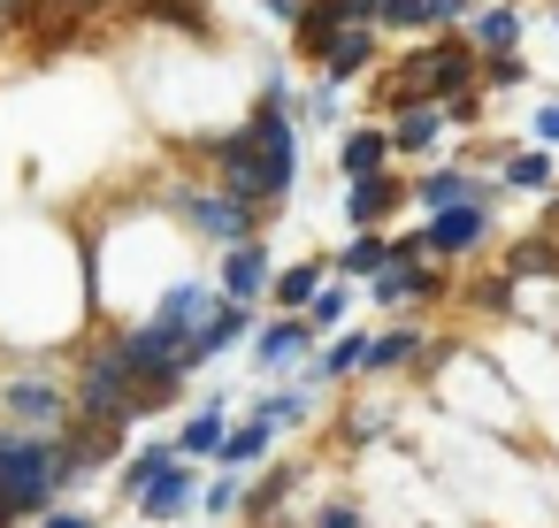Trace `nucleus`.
Wrapping results in <instances>:
<instances>
[{
  "label": "nucleus",
  "instance_id": "nucleus-1",
  "mask_svg": "<svg viewBox=\"0 0 559 528\" xmlns=\"http://www.w3.org/2000/svg\"><path fill=\"white\" fill-rule=\"evenodd\" d=\"M207 161H215L223 192L246 200V207H269V200H284L299 184V123L284 116V85L276 77L261 85V100H253V116L238 131L207 139Z\"/></svg>",
  "mask_w": 559,
  "mask_h": 528
},
{
  "label": "nucleus",
  "instance_id": "nucleus-2",
  "mask_svg": "<svg viewBox=\"0 0 559 528\" xmlns=\"http://www.w3.org/2000/svg\"><path fill=\"white\" fill-rule=\"evenodd\" d=\"M85 475L78 436H39V429H0V528L47 520V505Z\"/></svg>",
  "mask_w": 559,
  "mask_h": 528
},
{
  "label": "nucleus",
  "instance_id": "nucleus-3",
  "mask_svg": "<svg viewBox=\"0 0 559 528\" xmlns=\"http://www.w3.org/2000/svg\"><path fill=\"white\" fill-rule=\"evenodd\" d=\"M483 85V62H475V47H460V39H429V47H414L399 70H391V108L406 116V108H452L460 93H475Z\"/></svg>",
  "mask_w": 559,
  "mask_h": 528
},
{
  "label": "nucleus",
  "instance_id": "nucleus-4",
  "mask_svg": "<svg viewBox=\"0 0 559 528\" xmlns=\"http://www.w3.org/2000/svg\"><path fill=\"white\" fill-rule=\"evenodd\" d=\"M154 406H162V398L139 383V368L123 360L116 337L85 352V368H78V421H93V429H123V421H139V413H154Z\"/></svg>",
  "mask_w": 559,
  "mask_h": 528
},
{
  "label": "nucleus",
  "instance_id": "nucleus-5",
  "mask_svg": "<svg viewBox=\"0 0 559 528\" xmlns=\"http://www.w3.org/2000/svg\"><path fill=\"white\" fill-rule=\"evenodd\" d=\"M177 215H185V230H200L207 245H246L253 238V223H261V207H246V200H230L223 184L215 192H177Z\"/></svg>",
  "mask_w": 559,
  "mask_h": 528
},
{
  "label": "nucleus",
  "instance_id": "nucleus-6",
  "mask_svg": "<svg viewBox=\"0 0 559 528\" xmlns=\"http://www.w3.org/2000/svg\"><path fill=\"white\" fill-rule=\"evenodd\" d=\"M9 413H16L24 429H39V436H70V429H78V391H62V383H47V375H16V383H9Z\"/></svg>",
  "mask_w": 559,
  "mask_h": 528
},
{
  "label": "nucleus",
  "instance_id": "nucleus-7",
  "mask_svg": "<svg viewBox=\"0 0 559 528\" xmlns=\"http://www.w3.org/2000/svg\"><path fill=\"white\" fill-rule=\"evenodd\" d=\"M276 284V268H269V253H261V238H246V245H230L223 253V268H215V291L230 299V307H253L261 291Z\"/></svg>",
  "mask_w": 559,
  "mask_h": 528
},
{
  "label": "nucleus",
  "instance_id": "nucleus-8",
  "mask_svg": "<svg viewBox=\"0 0 559 528\" xmlns=\"http://www.w3.org/2000/svg\"><path fill=\"white\" fill-rule=\"evenodd\" d=\"M429 253H475L483 238H490V200H467V207H444V215H429Z\"/></svg>",
  "mask_w": 559,
  "mask_h": 528
},
{
  "label": "nucleus",
  "instance_id": "nucleus-9",
  "mask_svg": "<svg viewBox=\"0 0 559 528\" xmlns=\"http://www.w3.org/2000/svg\"><path fill=\"white\" fill-rule=\"evenodd\" d=\"M253 329V307H230V299H215V314L200 322V337H192V352H185V375H200L215 352H230L238 337Z\"/></svg>",
  "mask_w": 559,
  "mask_h": 528
},
{
  "label": "nucleus",
  "instance_id": "nucleus-10",
  "mask_svg": "<svg viewBox=\"0 0 559 528\" xmlns=\"http://www.w3.org/2000/svg\"><path fill=\"white\" fill-rule=\"evenodd\" d=\"M314 337H322V329H314L307 314H276V322L253 337V360H261V368H299V360L314 352Z\"/></svg>",
  "mask_w": 559,
  "mask_h": 528
},
{
  "label": "nucleus",
  "instance_id": "nucleus-11",
  "mask_svg": "<svg viewBox=\"0 0 559 528\" xmlns=\"http://www.w3.org/2000/svg\"><path fill=\"white\" fill-rule=\"evenodd\" d=\"M200 490H207V482L192 475V459H177V467L139 497V513H146V520H192V513H200Z\"/></svg>",
  "mask_w": 559,
  "mask_h": 528
},
{
  "label": "nucleus",
  "instance_id": "nucleus-12",
  "mask_svg": "<svg viewBox=\"0 0 559 528\" xmlns=\"http://www.w3.org/2000/svg\"><path fill=\"white\" fill-rule=\"evenodd\" d=\"M269 444H276V421H269V413L230 421V436H223V452H215V475H246V467H261Z\"/></svg>",
  "mask_w": 559,
  "mask_h": 528
},
{
  "label": "nucleus",
  "instance_id": "nucleus-13",
  "mask_svg": "<svg viewBox=\"0 0 559 528\" xmlns=\"http://www.w3.org/2000/svg\"><path fill=\"white\" fill-rule=\"evenodd\" d=\"M399 146H391V131H345L337 139V169H345V184H360V177H383V161H391Z\"/></svg>",
  "mask_w": 559,
  "mask_h": 528
},
{
  "label": "nucleus",
  "instance_id": "nucleus-14",
  "mask_svg": "<svg viewBox=\"0 0 559 528\" xmlns=\"http://www.w3.org/2000/svg\"><path fill=\"white\" fill-rule=\"evenodd\" d=\"M223 436H230V398L215 391V398L177 429V452H185V459H215V452H223Z\"/></svg>",
  "mask_w": 559,
  "mask_h": 528
},
{
  "label": "nucleus",
  "instance_id": "nucleus-15",
  "mask_svg": "<svg viewBox=\"0 0 559 528\" xmlns=\"http://www.w3.org/2000/svg\"><path fill=\"white\" fill-rule=\"evenodd\" d=\"M177 459H185V452H177V436H169V444H139V452H131V459L116 467V490H123V497L139 505V497H146V490H154V482H162V475H169Z\"/></svg>",
  "mask_w": 559,
  "mask_h": 528
},
{
  "label": "nucleus",
  "instance_id": "nucleus-16",
  "mask_svg": "<svg viewBox=\"0 0 559 528\" xmlns=\"http://www.w3.org/2000/svg\"><path fill=\"white\" fill-rule=\"evenodd\" d=\"M391 207H399V177H391V169H383V177H360V184H345V223H353V230H376Z\"/></svg>",
  "mask_w": 559,
  "mask_h": 528
},
{
  "label": "nucleus",
  "instance_id": "nucleus-17",
  "mask_svg": "<svg viewBox=\"0 0 559 528\" xmlns=\"http://www.w3.org/2000/svg\"><path fill=\"white\" fill-rule=\"evenodd\" d=\"M322 268L330 261H292V268H276V284H269V299H276V314H307L330 284H322Z\"/></svg>",
  "mask_w": 559,
  "mask_h": 528
},
{
  "label": "nucleus",
  "instance_id": "nucleus-18",
  "mask_svg": "<svg viewBox=\"0 0 559 528\" xmlns=\"http://www.w3.org/2000/svg\"><path fill=\"white\" fill-rule=\"evenodd\" d=\"M391 261H399V238H383V230H353V245H345L330 268H337V276H368V284H376Z\"/></svg>",
  "mask_w": 559,
  "mask_h": 528
},
{
  "label": "nucleus",
  "instance_id": "nucleus-19",
  "mask_svg": "<svg viewBox=\"0 0 559 528\" xmlns=\"http://www.w3.org/2000/svg\"><path fill=\"white\" fill-rule=\"evenodd\" d=\"M452 16H467V0H383V9H376V24H391V32L452 24Z\"/></svg>",
  "mask_w": 559,
  "mask_h": 528
},
{
  "label": "nucleus",
  "instance_id": "nucleus-20",
  "mask_svg": "<svg viewBox=\"0 0 559 528\" xmlns=\"http://www.w3.org/2000/svg\"><path fill=\"white\" fill-rule=\"evenodd\" d=\"M368 62H376V32H345V39L322 55V85L337 93V85H345V77H360Z\"/></svg>",
  "mask_w": 559,
  "mask_h": 528
},
{
  "label": "nucleus",
  "instance_id": "nucleus-21",
  "mask_svg": "<svg viewBox=\"0 0 559 528\" xmlns=\"http://www.w3.org/2000/svg\"><path fill=\"white\" fill-rule=\"evenodd\" d=\"M368 345H376V337H360V329H345V337H337V345H330V352H322V360L307 368V383H337V375H368Z\"/></svg>",
  "mask_w": 559,
  "mask_h": 528
},
{
  "label": "nucleus",
  "instance_id": "nucleus-22",
  "mask_svg": "<svg viewBox=\"0 0 559 528\" xmlns=\"http://www.w3.org/2000/svg\"><path fill=\"white\" fill-rule=\"evenodd\" d=\"M421 207H467V200H490V184H475V177H460V169H437V177H421V192H414Z\"/></svg>",
  "mask_w": 559,
  "mask_h": 528
},
{
  "label": "nucleus",
  "instance_id": "nucleus-23",
  "mask_svg": "<svg viewBox=\"0 0 559 528\" xmlns=\"http://www.w3.org/2000/svg\"><path fill=\"white\" fill-rule=\"evenodd\" d=\"M437 131H444V108H406V116L391 123V146H399V154H429Z\"/></svg>",
  "mask_w": 559,
  "mask_h": 528
},
{
  "label": "nucleus",
  "instance_id": "nucleus-24",
  "mask_svg": "<svg viewBox=\"0 0 559 528\" xmlns=\"http://www.w3.org/2000/svg\"><path fill=\"white\" fill-rule=\"evenodd\" d=\"M406 360H421V329H383V337L368 345V375H391V368H406Z\"/></svg>",
  "mask_w": 559,
  "mask_h": 528
},
{
  "label": "nucleus",
  "instance_id": "nucleus-25",
  "mask_svg": "<svg viewBox=\"0 0 559 528\" xmlns=\"http://www.w3.org/2000/svg\"><path fill=\"white\" fill-rule=\"evenodd\" d=\"M559 268V238H521L513 253H506V284H521V276H551Z\"/></svg>",
  "mask_w": 559,
  "mask_h": 528
},
{
  "label": "nucleus",
  "instance_id": "nucleus-26",
  "mask_svg": "<svg viewBox=\"0 0 559 528\" xmlns=\"http://www.w3.org/2000/svg\"><path fill=\"white\" fill-rule=\"evenodd\" d=\"M513 39H521V16L513 9H483L475 16V47L483 55H513Z\"/></svg>",
  "mask_w": 559,
  "mask_h": 528
},
{
  "label": "nucleus",
  "instance_id": "nucleus-27",
  "mask_svg": "<svg viewBox=\"0 0 559 528\" xmlns=\"http://www.w3.org/2000/svg\"><path fill=\"white\" fill-rule=\"evenodd\" d=\"M246 475H207V490H200V513H246Z\"/></svg>",
  "mask_w": 559,
  "mask_h": 528
},
{
  "label": "nucleus",
  "instance_id": "nucleus-28",
  "mask_svg": "<svg viewBox=\"0 0 559 528\" xmlns=\"http://www.w3.org/2000/svg\"><path fill=\"white\" fill-rule=\"evenodd\" d=\"M506 184H513V192H544V184H551V154H544V146H536V154H513V161H506Z\"/></svg>",
  "mask_w": 559,
  "mask_h": 528
},
{
  "label": "nucleus",
  "instance_id": "nucleus-29",
  "mask_svg": "<svg viewBox=\"0 0 559 528\" xmlns=\"http://www.w3.org/2000/svg\"><path fill=\"white\" fill-rule=\"evenodd\" d=\"M284 497H292V467H269V475L253 482V497H246V513H253V520H269V513H276Z\"/></svg>",
  "mask_w": 559,
  "mask_h": 528
},
{
  "label": "nucleus",
  "instance_id": "nucleus-30",
  "mask_svg": "<svg viewBox=\"0 0 559 528\" xmlns=\"http://www.w3.org/2000/svg\"><path fill=\"white\" fill-rule=\"evenodd\" d=\"M253 413H269L276 429H284V421H307V391H269V398H261Z\"/></svg>",
  "mask_w": 559,
  "mask_h": 528
},
{
  "label": "nucleus",
  "instance_id": "nucleus-31",
  "mask_svg": "<svg viewBox=\"0 0 559 528\" xmlns=\"http://www.w3.org/2000/svg\"><path fill=\"white\" fill-rule=\"evenodd\" d=\"M307 322H314V329H337V322H345V291L330 284V291H322V299L307 307Z\"/></svg>",
  "mask_w": 559,
  "mask_h": 528
},
{
  "label": "nucleus",
  "instance_id": "nucleus-32",
  "mask_svg": "<svg viewBox=\"0 0 559 528\" xmlns=\"http://www.w3.org/2000/svg\"><path fill=\"white\" fill-rule=\"evenodd\" d=\"M483 85H521V62H513V55H490V62H483Z\"/></svg>",
  "mask_w": 559,
  "mask_h": 528
},
{
  "label": "nucleus",
  "instance_id": "nucleus-33",
  "mask_svg": "<svg viewBox=\"0 0 559 528\" xmlns=\"http://www.w3.org/2000/svg\"><path fill=\"white\" fill-rule=\"evenodd\" d=\"M314 528H360V505H345V497H337V505H322V513H314Z\"/></svg>",
  "mask_w": 559,
  "mask_h": 528
},
{
  "label": "nucleus",
  "instance_id": "nucleus-34",
  "mask_svg": "<svg viewBox=\"0 0 559 528\" xmlns=\"http://www.w3.org/2000/svg\"><path fill=\"white\" fill-rule=\"evenodd\" d=\"M146 9H154V16H177V24L200 32V0H146Z\"/></svg>",
  "mask_w": 559,
  "mask_h": 528
},
{
  "label": "nucleus",
  "instance_id": "nucleus-35",
  "mask_svg": "<svg viewBox=\"0 0 559 528\" xmlns=\"http://www.w3.org/2000/svg\"><path fill=\"white\" fill-rule=\"evenodd\" d=\"M9 24H32V0H0V32Z\"/></svg>",
  "mask_w": 559,
  "mask_h": 528
},
{
  "label": "nucleus",
  "instance_id": "nucleus-36",
  "mask_svg": "<svg viewBox=\"0 0 559 528\" xmlns=\"http://www.w3.org/2000/svg\"><path fill=\"white\" fill-rule=\"evenodd\" d=\"M39 528H93V513H70V505H62V513H47Z\"/></svg>",
  "mask_w": 559,
  "mask_h": 528
},
{
  "label": "nucleus",
  "instance_id": "nucleus-37",
  "mask_svg": "<svg viewBox=\"0 0 559 528\" xmlns=\"http://www.w3.org/2000/svg\"><path fill=\"white\" fill-rule=\"evenodd\" d=\"M536 139H544V146H551V139H559V100H551V108H544V116H536Z\"/></svg>",
  "mask_w": 559,
  "mask_h": 528
},
{
  "label": "nucleus",
  "instance_id": "nucleus-38",
  "mask_svg": "<svg viewBox=\"0 0 559 528\" xmlns=\"http://www.w3.org/2000/svg\"><path fill=\"white\" fill-rule=\"evenodd\" d=\"M551 230H559V215H551Z\"/></svg>",
  "mask_w": 559,
  "mask_h": 528
}]
</instances>
